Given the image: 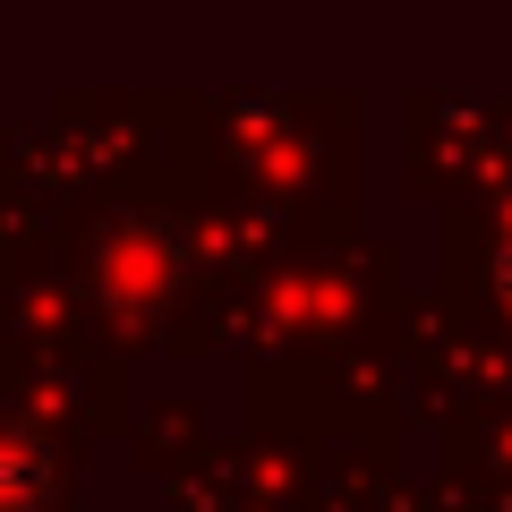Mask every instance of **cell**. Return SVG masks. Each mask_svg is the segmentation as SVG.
I'll return each mask as SVG.
<instances>
[{
	"mask_svg": "<svg viewBox=\"0 0 512 512\" xmlns=\"http://www.w3.org/2000/svg\"><path fill=\"white\" fill-rule=\"evenodd\" d=\"M495 274H504V291H512V239H504V265H495Z\"/></svg>",
	"mask_w": 512,
	"mask_h": 512,
	"instance_id": "obj_1",
	"label": "cell"
}]
</instances>
